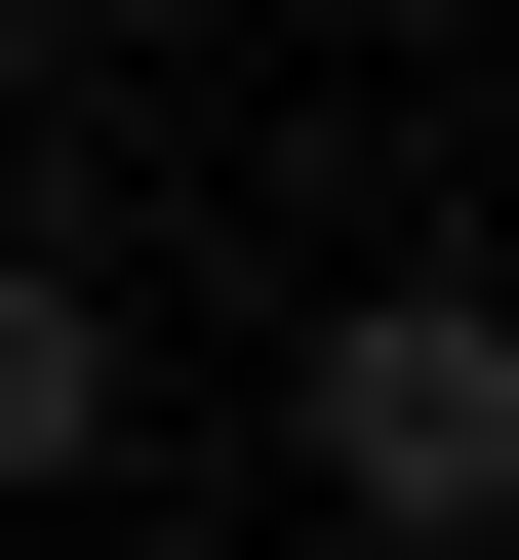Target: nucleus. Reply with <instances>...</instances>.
I'll return each instance as SVG.
<instances>
[{"label": "nucleus", "mask_w": 519, "mask_h": 560, "mask_svg": "<svg viewBox=\"0 0 519 560\" xmlns=\"http://www.w3.org/2000/svg\"><path fill=\"white\" fill-rule=\"evenodd\" d=\"M280 441H320L359 560H480V521H519V280H359L320 361H280Z\"/></svg>", "instance_id": "obj_1"}, {"label": "nucleus", "mask_w": 519, "mask_h": 560, "mask_svg": "<svg viewBox=\"0 0 519 560\" xmlns=\"http://www.w3.org/2000/svg\"><path fill=\"white\" fill-rule=\"evenodd\" d=\"M81 441H120V280H81V241H0V480H81Z\"/></svg>", "instance_id": "obj_2"}]
</instances>
